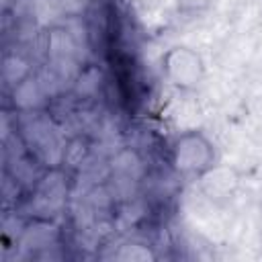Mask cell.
I'll use <instances>...</instances> for the list:
<instances>
[{
	"label": "cell",
	"instance_id": "cell-3",
	"mask_svg": "<svg viewBox=\"0 0 262 262\" xmlns=\"http://www.w3.org/2000/svg\"><path fill=\"white\" fill-rule=\"evenodd\" d=\"M213 0H176V14L182 18H199L211 8Z\"/></svg>",
	"mask_w": 262,
	"mask_h": 262
},
{
	"label": "cell",
	"instance_id": "cell-2",
	"mask_svg": "<svg viewBox=\"0 0 262 262\" xmlns=\"http://www.w3.org/2000/svg\"><path fill=\"white\" fill-rule=\"evenodd\" d=\"M160 72L166 84L176 92H194L203 84L207 68L194 47L176 43L160 55Z\"/></svg>",
	"mask_w": 262,
	"mask_h": 262
},
{
	"label": "cell",
	"instance_id": "cell-1",
	"mask_svg": "<svg viewBox=\"0 0 262 262\" xmlns=\"http://www.w3.org/2000/svg\"><path fill=\"white\" fill-rule=\"evenodd\" d=\"M170 168L186 180H205L217 170L219 149L203 129H184L176 133L168 149Z\"/></svg>",
	"mask_w": 262,
	"mask_h": 262
}]
</instances>
